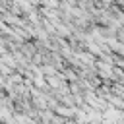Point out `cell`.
I'll use <instances>...</instances> for the list:
<instances>
[{
  "label": "cell",
  "instance_id": "1",
  "mask_svg": "<svg viewBox=\"0 0 124 124\" xmlns=\"http://www.w3.org/2000/svg\"><path fill=\"white\" fill-rule=\"evenodd\" d=\"M46 83H48L50 87H54V89H60V87L64 85V78H62V76H48V78H46Z\"/></svg>",
  "mask_w": 124,
  "mask_h": 124
},
{
  "label": "cell",
  "instance_id": "2",
  "mask_svg": "<svg viewBox=\"0 0 124 124\" xmlns=\"http://www.w3.org/2000/svg\"><path fill=\"white\" fill-rule=\"evenodd\" d=\"M56 112H58V114H64V116H72V114H76V110H72V107H58Z\"/></svg>",
  "mask_w": 124,
  "mask_h": 124
},
{
  "label": "cell",
  "instance_id": "3",
  "mask_svg": "<svg viewBox=\"0 0 124 124\" xmlns=\"http://www.w3.org/2000/svg\"><path fill=\"white\" fill-rule=\"evenodd\" d=\"M41 2H43L45 6H48V8H54V10H56V8H60V4H58L56 0H41Z\"/></svg>",
  "mask_w": 124,
  "mask_h": 124
},
{
  "label": "cell",
  "instance_id": "4",
  "mask_svg": "<svg viewBox=\"0 0 124 124\" xmlns=\"http://www.w3.org/2000/svg\"><path fill=\"white\" fill-rule=\"evenodd\" d=\"M116 37H118V41H122V43H124V29L116 31Z\"/></svg>",
  "mask_w": 124,
  "mask_h": 124
},
{
  "label": "cell",
  "instance_id": "5",
  "mask_svg": "<svg viewBox=\"0 0 124 124\" xmlns=\"http://www.w3.org/2000/svg\"><path fill=\"white\" fill-rule=\"evenodd\" d=\"M0 87H4V76L0 74Z\"/></svg>",
  "mask_w": 124,
  "mask_h": 124
}]
</instances>
